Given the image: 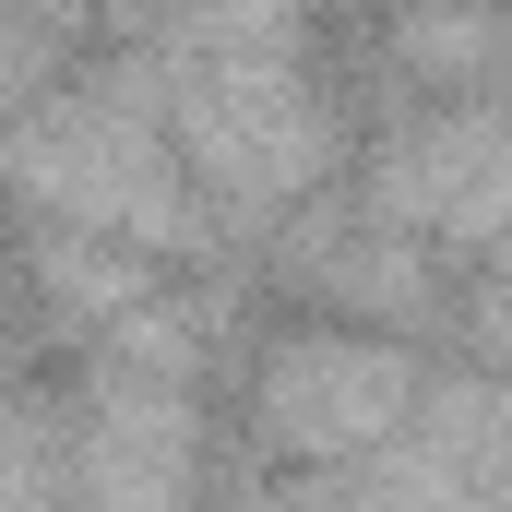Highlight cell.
I'll list each match as a JSON object with an SVG mask.
<instances>
[{"label": "cell", "instance_id": "cell-1", "mask_svg": "<svg viewBox=\"0 0 512 512\" xmlns=\"http://www.w3.org/2000/svg\"><path fill=\"white\" fill-rule=\"evenodd\" d=\"M12 179L36 215L108 239V251H191V155L143 72H84L12 131Z\"/></svg>", "mask_w": 512, "mask_h": 512}, {"label": "cell", "instance_id": "cell-2", "mask_svg": "<svg viewBox=\"0 0 512 512\" xmlns=\"http://www.w3.org/2000/svg\"><path fill=\"white\" fill-rule=\"evenodd\" d=\"M167 131L179 155L227 191V203H298L334 155L322 131V96L298 72V48H227V36H179L167 60Z\"/></svg>", "mask_w": 512, "mask_h": 512}, {"label": "cell", "instance_id": "cell-3", "mask_svg": "<svg viewBox=\"0 0 512 512\" xmlns=\"http://www.w3.org/2000/svg\"><path fill=\"white\" fill-rule=\"evenodd\" d=\"M417 358L382 346V334H286L274 358H262V429L286 441V453H382L405 441V417H417Z\"/></svg>", "mask_w": 512, "mask_h": 512}, {"label": "cell", "instance_id": "cell-4", "mask_svg": "<svg viewBox=\"0 0 512 512\" xmlns=\"http://www.w3.org/2000/svg\"><path fill=\"white\" fill-rule=\"evenodd\" d=\"M191 501V405L167 370V334H120V370L96 382L84 429V512H179Z\"/></svg>", "mask_w": 512, "mask_h": 512}, {"label": "cell", "instance_id": "cell-5", "mask_svg": "<svg viewBox=\"0 0 512 512\" xmlns=\"http://www.w3.org/2000/svg\"><path fill=\"white\" fill-rule=\"evenodd\" d=\"M393 239H512V120H417L382 143Z\"/></svg>", "mask_w": 512, "mask_h": 512}, {"label": "cell", "instance_id": "cell-6", "mask_svg": "<svg viewBox=\"0 0 512 512\" xmlns=\"http://www.w3.org/2000/svg\"><path fill=\"white\" fill-rule=\"evenodd\" d=\"M0 512H60V465H48V429L24 405H0Z\"/></svg>", "mask_w": 512, "mask_h": 512}, {"label": "cell", "instance_id": "cell-7", "mask_svg": "<svg viewBox=\"0 0 512 512\" xmlns=\"http://www.w3.org/2000/svg\"><path fill=\"white\" fill-rule=\"evenodd\" d=\"M489 334H501V358H512V251H501V298H489Z\"/></svg>", "mask_w": 512, "mask_h": 512}]
</instances>
